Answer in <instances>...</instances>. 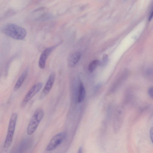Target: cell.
Segmentation results:
<instances>
[{
  "instance_id": "cell-9",
  "label": "cell",
  "mask_w": 153,
  "mask_h": 153,
  "mask_svg": "<svg viewBox=\"0 0 153 153\" xmlns=\"http://www.w3.org/2000/svg\"><path fill=\"white\" fill-rule=\"evenodd\" d=\"M28 73V70L26 69L22 74L17 79L14 87L13 90L16 91L20 88L26 79Z\"/></svg>"
},
{
  "instance_id": "cell-5",
  "label": "cell",
  "mask_w": 153,
  "mask_h": 153,
  "mask_svg": "<svg viewBox=\"0 0 153 153\" xmlns=\"http://www.w3.org/2000/svg\"><path fill=\"white\" fill-rule=\"evenodd\" d=\"M42 85L43 84L42 82H38L31 88L21 103V108L24 107L26 105L28 102L40 91Z\"/></svg>"
},
{
  "instance_id": "cell-3",
  "label": "cell",
  "mask_w": 153,
  "mask_h": 153,
  "mask_svg": "<svg viewBox=\"0 0 153 153\" xmlns=\"http://www.w3.org/2000/svg\"><path fill=\"white\" fill-rule=\"evenodd\" d=\"M17 117V114L15 113H13L10 117L8 124L7 134L3 145L4 149H8L12 143Z\"/></svg>"
},
{
  "instance_id": "cell-16",
  "label": "cell",
  "mask_w": 153,
  "mask_h": 153,
  "mask_svg": "<svg viewBox=\"0 0 153 153\" xmlns=\"http://www.w3.org/2000/svg\"><path fill=\"white\" fill-rule=\"evenodd\" d=\"M153 17V9L152 10L151 13L150 14L149 18V21H151Z\"/></svg>"
},
{
  "instance_id": "cell-17",
  "label": "cell",
  "mask_w": 153,
  "mask_h": 153,
  "mask_svg": "<svg viewBox=\"0 0 153 153\" xmlns=\"http://www.w3.org/2000/svg\"><path fill=\"white\" fill-rule=\"evenodd\" d=\"M77 153H83V150L82 147H80L78 150Z\"/></svg>"
},
{
  "instance_id": "cell-1",
  "label": "cell",
  "mask_w": 153,
  "mask_h": 153,
  "mask_svg": "<svg viewBox=\"0 0 153 153\" xmlns=\"http://www.w3.org/2000/svg\"><path fill=\"white\" fill-rule=\"evenodd\" d=\"M1 30L6 35L16 40H23L27 35V31L24 28L14 24L5 25Z\"/></svg>"
},
{
  "instance_id": "cell-8",
  "label": "cell",
  "mask_w": 153,
  "mask_h": 153,
  "mask_svg": "<svg viewBox=\"0 0 153 153\" xmlns=\"http://www.w3.org/2000/svg\"><path fill=\"white\" fill-rule=\"evenodd\" d=\"M81 53L78 52H74L71 54L69 56L68 63L71 67H73L78 63L81 57Z\"/></svg>"
},
{
  "instance_id": "cell-4",
  "label": "cell",
  "mask_w": 153,
  "mask_h": 153,
  "mask_svg": "<svg viewBox=\"0 0 153 153\" xmlns=\"http://www.w3.org/2000/svg\"><path fill=\"white\" fill-rule=\"evenodd\" d=\"M66 137L65 133L62 132L55 135L50 140L46 147V150L50 151L57 148L64 141Z\"/></svg>"
},
{
  "instance_id": "cell-15",
  "label": "cell",
  "mask_w": 153,
  "mask_h": 153,
  "mask_svg": "<svg viewBox=\"0 0 153 153\" xmlns=\"http://www.w3.org/2000/svg\"><path fill=\"white\" fill-rule=\"evenodd\" d=\"M149 135L151 140L153 144V127H151L149 130Z\"/></svg>"
},
{
  "instance_id": "cell-2",
  "label": "cell",
  "mask_w": 153,
  "mask_h": 153,
  "mask_svg": "<svg viewBox=\"0 0 153 153\" xmlns=\"http://www.w3.org/2000/svg\"><path fill=\"white\" fill-rule=\"evenodd\" d=\"M44 114L43 110L38 108L34 112L29 122L27 130L29 135L33 134L36 130Z\"/></svg>"
},
{
  "instance_id": "cell-10",
  "label": "cell",
  "mask_w": 153,
  "mask_h": 153,
  "mask_svg": "<svg viewBox=\"0 0 153 153\" xmlns=\"http://www.w3.org/2000/svg\"><path fill=\"white\" fill-rule=\"evenodd\" d=\"M85 94L86 91L84 86L82 82L80 81L77 99L78 102H81L84 100Z\"/></svg>"
},
{
  "instance_id": "cell-13",
  "label": "cell",
  "mask_w": 153,
  "mask_h": 153,
  "mask_svg": "<svg viewBox=\"0 0 153 153\" xmlns=\"http://www.w3.org/2000/svg\"><path fill=\"white\" fill-rule=\"evenodd\" d=\"M52 16L50 14L46 13L42 15L40 19L42 21H45L46 20H48L51 18Z\"/></svg>"
},
{
  "instance_id": "cell-11",
  "label": "cell",
  "mask_w": 153,
  "mask_h": 153,
  "mask_svg": "<svg viewBox=\"0 0 153 153\" xmlns=\"http://www.w3.org/2000/svg\"><path fill=\"white\" fill-rule=\"evenodd\" d=\"M100 65V61L98 60H95L91 62L88 66L89 72H93Z\"/></svg>"
},
{
  "instance_id": "cell-7",
  "label": "cell",
  "mask_w": 153,
  "mask_h": 153,
  "mask_svg": "<svg viewBox=\"0 0 153 153\" xmlns=\"http://www.w3.org/2000/svg\"><path fill=\"white\" fill-rule=\"evenodd\" d=\"M57 45H58L47 48L43 51L40 56L39 61V66L40 68L43 69L45 68L48 57Z\"/></svg>"
},
{
  "instance_id": "cell-12",
  "label": "cell",
  "mask_w": 153,
  "mask_h": 153,
  "mask_svg": "<svg viewBox=\"0 0 153 153\" xmlns=\"http://www.w3.org/2000/svg\"><path fill=\"white\" fill-rule=\"evenodd\" d=\"M108 61V56L107 55L104 54L103 55L102 61L100 62V65L101 66H104L106 65Z\"/></svg>"
},
{
  "instance_id": "cell-6",
  "label": "cell",
  "mask_w": 153,
  "mask_h": 153,
  "mask_svg": "<svg viewBox=\"0 0 153 153\" xmlns=\"http://www.w3.org/2000/svg\"><path fill=\"white\" fill-rule=\"evenodd\" d=\"M55 74L52 72L49 75L47 81L39 96L41 99L44 98L50 92L53 85L55 80Z\"/></svg>"
},
{
  "instance_id": "cell-14",
  "label": "cell",
  "mask_w": 153,
  "mask_h": 153,
  "mask_svg": "<svg viewBox=\"0 0 153 153\" xmlns=\"http://www.w3.org/2000/svg\"><path fill=\"white\" fill-rule=\"evenodd\" d=\"M148 93L150 97L153 99V86L149 88Z\"/></svg>"
}]
</instances>
